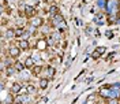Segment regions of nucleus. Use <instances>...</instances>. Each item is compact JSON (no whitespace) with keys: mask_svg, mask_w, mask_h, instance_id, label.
Here are the masks:
<instances>
[{"mask_svg":"<svg viewBox=\"0 0 120 104\" xmlns=\"http://www.w3.org/2000/svg\"><path fill=\"white\" fill-rule=\"evenodd\" d=\"M105 11L109 16H116L119 18V11H120V1L119 0H106V6H105Z\"/></svg>","mask_w":120,"mask_h":104,"instance_id":"nucleus-1","label":"nucleus"},{"mask_svg":"<svg viewBox=\"0 0 120 104\" xmlns=\"http://www.w3.org/2000/svg\"><path fill=\"white\" fill-rule=\"evenodd\" d=\"M48 47H49V41L46 40V38H38L37 43H36V49H38V51L44 52L48 49Z\"/></svg>","mask_w":120,"mask_h":104,"instance_id":"nucleus-2","label":"nucleus"},{"mask_svg":"<svg viewBox=\"0 0 120 104\" xmlns=\"http://www.w3.org/2000/svg\"><path fill=\"white\" fill-rule=\"evenodd\" d=\"M98 96L108 100V99L112 97V90H111V88H109L108 85H106V86H101L100 90H98Z\"/></svg>","mask_w":120,"mask_h":104,"instance_id":"nucleus-3","label":"nucleus"},{"mask_svg":"<svg viewBox=\"0 0 120 104\" xmlns=\"http://www.w3.org/2000/svg\"><path fill=\"white\" fill-rule=\"evenodd\" d=\"M29 22H30V25H31V28H41L42 25H44V19H42V16H33V18H30L29 19Z\"/></svg>","mask_w":120,"mask_h":104,"instance_id":"nucleus-4","label":"nucleus"},{"mask_svg":"<svg viewBox=\"0 0 120 104\" xmlns=\"http://www.w3.org/2000/svg\"><path fill=\"white\" fill-rule=\"evenodd\" d=\"M21 48L18 47V45H11L10 48H8V56L10 58H14V59H16L19 55H21Z\"/></svg>","mask_w":120,"mask_h":104,"instance_id":"nucleus-5","label":"nucleus"},{"mask_svg":"<svg viewBox=\"0 0 120 104\" xmlns=\"http://www.w3.org/2000/svg\"><path fill=\"white\" fill-rule=\"evenodd\" d=\"M37 15V10L33 7V6H30V4H25V16L26 18H33V16H36Z\"/></svg>","mask_w":120,"mask_h":104,"instance_id":"nucleus-6","label":"nucleus"},{"mask_svg":"<svg viewBox=\"0 0 120 104\" xmlns=\"http://www.w3.org/2000/svg\"><path fill=\"white\" fill-rule=\"evenodd\" d=\"M22 89H23V85L21 82H14V84L11 85V88H10V92L14 93V95H19V92Z\"/></svg>","mask_w":120,"mask_h":104,"instance_id":"nucleus-7","label":"nucleus"},{"mask_svg":"<svg viewBox=\"0 0 120 104\" xmlns=\"http://www.w3.org/2000/svg\"><path fill=\"white\" fill-rule=\"evenodd\" d=\"M51 22H52L53 26H59L60 23L64 22V18H63V15L59 12L57 15H55V16H52V18H51Z\"/></svg>","mask_w":120,"mask_h":104,"instance_id":"nucleus-8","label":"nucleus"},{"mask_svg":"<svg viewBox=\"0 0 120 104\" xmlns=\"http://www.w3.org/2000/svg\"><path fill=\"white\" fill-rule=\"evenodd\" d=\"M56 74V68L53 66H46L45 67V75H46V78L48 80H52L53 77Z\"/></svg>","mask_w":120,"mask_h":104,"instance_id":"nucleus-9","label":"nucleus"},{"mask_svg":"<svg viewBox=\"0 0 120 104\" xmlns=\"http://www.w3.org/2000/svg\"><path fill=\"white\" fill-rule=\"evenodd\" d=\"M4 38H7V40H14V38H16V33H15L14 28H8V29L6 30Z\"/></svg>","mask_w":120,"mask_h":104,"instance_id":"nucleus-10","label":"nucleus"},{"mask_svg":"<svg viewBox=\"0 0 120 104\" xmlns=\"http://www.w3.org/2000/svg\"><path fill=\"white\" fill-rule=\"evenodd\" d=\"M18 47H19L22 51H29L30 49L29 40H19V41H18Z\"/></svg>","mask_w":120,"mask_h":104,"instance_id":"nucleus-11","label":"nucleus"},{"mask_svg":"<svg viewBox=\"0 0 120 104\" xmlns=\"http://www.w3.org/2000/svg\"><path fill=\"white\" fill-rule=\"evenodd\" d=\"M34 66H36V63H34V58H33V56H29L27 59L25 60V67H26V68L31 70Z\"/></svg>","mask_w":120,"mask_h":104,"instance_id":"nucleus-12","label":"nucleus"},{"mask_svg":"<svg viewBox=\"0 0 120 104\" xmlns=\"http://www.w3.org/2000/svg\"><path fill=\"white\" fill-rule=\"evenodd\" d=\"M85 104H98V100H97V95H94V93H91L87 96L86 99V103Z\"/></svg>","mask_w":120,"mask_h":104,"instance_id":"nucleus-13","label":"nucleus"},{"mask_svg":"<svg viewBox=\"0 0 120 104\" xmlns=\"http://www.w3.org/2000/svg\"><path fill=\"white\" fill-rule=\"evenodd\" d=\"M59 14V7L56 6V4H51L49 6V15H51V18L55 16V15Z\"/></svg>","mask_w":120,"mask_h":104,"instance_id":"nucleus-14","label":"nucleus"},{"mask_svg":"<svg viewBox=\"0 0 120 104\" xmlns=\"http://www.w3.org/2000/svg\"><path fill=\"white\" fill-rule=\"evenodd\" d=\"M42 71H44V67L42 66H34L31 68V73H33V75H36V77H38Z\"/></svg>","mask_w":120,"mask_h":104,"instance_id":"nucleus-15","label":"nucleus"},{"mask_svg":"<svg viewBox=\"0 0 120 104\" xmlns=\"http://www.w3.org/2000/svg\"><path fill=\"white\" fill-rule=\"evenodd\" d=\"M15 103V99H14V93H8L6 100L3 101V104H14Z\"/></svg>","mask_w":120,"mask_h":104,"instance_id":"nucleus-16","label":"nucleus"},{"mask_svg":"<svg viewBox=\"0 0 120 104\" xmlns=\"http://www.w3.org/2000/svg\"><path fill=\"white\" fill-rule=\"evenodd\" d=\"M14 67L16 68V71H23V70L26 68V67H25V63H21L19 60H16L14 63Z\"/></svg>","mask_w":120,"mask_h":104,"instance_id":"nucleus-17","label":"nucleus"},{"mask_svg":"<svg viewBox=\"0 0 120 104\" xmlns=\"http://www.w3.org/2000/svg\"><path fill=\"white\" fill-rule=\"evenodd\" d=\"M48 84H49V80H48L46 77L41 78V80H40V88H41V89H45V88L48 86Z\"/></svg>","mask_w":120,"mask_h":104,"instance_id":"nucleus-18","label":"nucleus"},{"mask_svg":"<svg viewBox=\"0 0 120 104\" xmlns=\"http://www.w3.org/2000/svg\"><path fill=\"white\" fill-rule=\"evenodd\" d=\"M15 73H16V68L14 67V64H11V66H8L6 68V74L7 75H14Z\"/></svg>","mask_w":120,"mask_h":104,"instance_id":"nucleus-19","label":"nucleus"},{"mask_svg":"<svg viewBox=\"0 0 120 104\" xmlns=\"http://www.w3.org/2000/svg\"><path fill=\"white\" fill-rule=\"evenodd\" d=\"M15 33H16V37H22L26 33V30H25V28H18V29H15Z\"/></svg>","mask_w":120,"mask_h":104,"instance_id":"nucleus-20","label":"nucleus"},{"mask_svg":"<svg viewBox=\"0 0 120 104\" xmlns=\"http://www.w3.org/2000/svg\"><path fill=\"white\" fill-rule=\"evenodd\" d=\"M105 6H106V0H97V7L98 8H105Z\"/></svg>","mask_w":120,"mask_h":104,"instance_id":"nucleus-21","label":"nucleus"},{"mask_svg":"<svg viewBox=\"0 0 120 104\" xmlns=\"http://www.w3.org/2000/svg\"><path fill=\"white\" fill-rule=\"evenodd\" d=\"M106 104H119V99H115V97H111L106 100Z\"/></svg>","mask_w":120,"mask_h":104,"instance_id":"nucleus-22","label":"nucleus"},{"mask_svg":"<svg viewBox=\"0 0 120 104\" xmlns=\"http://www.w3.org/2000/svg\"><path fill=\"white\" fill-rule=\"evenodd\" d=\"M26 90L27 93H36V88L33 85H26Z\"/></svg>","mask_w":120,"mask_h":104,"instance_id":"nucleus-23","label":"nucleus"},{"mask_svg":"<svg viewBox=\"0 0 120 104\" xmlns=\"http://www.w3.org/2000/svg\"><path fill=\"white\" fill-rule=\"evenodd\" d=\"M96 51L100 53V55H104L105 52H106V47H97V49Z\"/></svg>","mask_w":120,"mask_h":104,"instance_id":"nucleus-24","label":"nucleus"},{"mask_svg":"<svg viewBox=\"0 0 120 104\" xmlns=\"http://www.w3.org/2000/svg\"><path fill=\"white\" fill-rule=\"evenodd\" d=\"M100 56H101V55H100V53H98L97 51H94L93 53H91V59H93V60H97V59H100Z\"/></svg>","mask_w":120,"mask_h":104,"instance_id":"nucleus-25","label":"nucleus"},{"mask_svg":"<svg viewBox=\"0 0 120 104\" xmlns=\"http://www.w3.org/2000/svg\"><path fill=\"white\" fill-rule=\"evenodd\" d=\"M117 16H119V18H120V11H119V15H117Z\"/></svg>","mask_w":120,"mask_h":104,"instance_id":"nucleus-26","label":"nucleus"}]
</instances>
